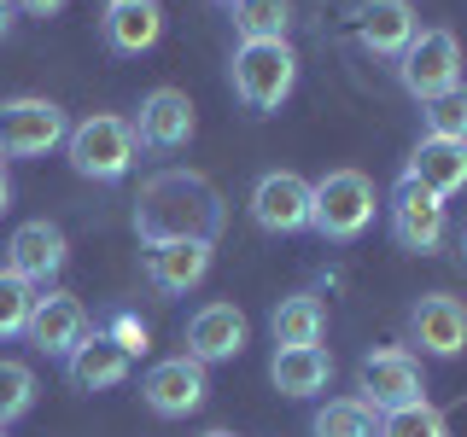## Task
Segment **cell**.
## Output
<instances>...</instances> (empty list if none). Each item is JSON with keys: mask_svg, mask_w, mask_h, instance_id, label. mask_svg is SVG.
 Listing matches in <instances>:
<instances>
[{"mask_svg": "<svg viewBox=\"0 0 467 437\" xmlns=\"http://www.w3.org/2000/svg\"><path fill=\"white\" fill-rule=\"evenodd\" d=\"M228 210H223V193L204 181L199 169H158L140 181V198H135V233L140 245H170V239H204L216 245Z\"/></svg>", "mask_w": 467, "mask_h": 437, "instance_id": "obj_1", "label": "cell"}, {"mask_svg": "<svg viewBox=\"0 0 467 437\" xmlns=\"http://www.w3.org/2000/svg\"><path fill=\"white\" fill-rule=\"evenodd\" d=\"M228 82H234V99L252 117H269L298 87V53H292V41H240L234 65H228Z\"/></svg>", "mask_w": 467, "mask_h": 437, "instance_id": "obj_2", "label": "cell"}, {"mask_svg": "<svg viewBox=\"0 0 467 437\" xmlns=\"http://www.w3.org/2000/svg\"><path fill=\"white\" fill-rule=\"evenodd\" d=\"M65 158H70V169H77L82 181L111 187V181H123V175L135 169L140 146H135V128H129V117L94 111V117H82V123H70Z\"/></svg>", "mask_w": 467, "mask_h": 437, "instance_id": "obj_3", "label": "cell"}, {"mask_svg": "<svg viewBox=\"0 0 467 437\" xmlns=\"http://www.w3.org/2000/svg\"><path fill=\"white\" fill-rule=\"evenodd\" d=\"M374 210H379V198H374V181L362 169H327L316 181V233L321 239H333V245H350L362 228L374 222Z\"/></svg>", "mask_w": 467, "mask_h": 437, "instance_id": "obj_4", "label": "cell"}, {"mask_svg": "<svg viewBox=\"0 0 467 437\" xmlns=\"http://www.w3.org/2000/svg\"><path fill=\"white\" fill-rule=\"evenodd\" d=\"M398 82L427 106V99L462 87V41L450 29H415V41L398 53Z\"/></svg>", "mask_w": 467, "mask_h": 437, "instance_id": "obj_5", "label": "cell"}, {"mask_svg": "<svg viewBox=\"0 0 467 437\" xmlns=\"http://www.w3.org/2000/svg\"><path fill=\"white\" fill-rule=\"evenodd\" d=\"M70 123L53 99L18 94V99H0V158H47L53 146H65Z\"/></svg>", "mask_w": 467, "mask_h": 437, "instance_id": "obj_6", "label": "cell"}, {"mask_svg": "<svg viewBox=\"0 0 467 437\" xmlns=\"http://www.w3.org/2000/svg\"><path fill=\"white\" fill-rule=\"evenodd\" d=\"M386 222H391V239H398L403 251H415V257H432L438 245H444V233H450L444 198L427 193L420 181H409V175H398V187H391Z\"/></svg>", "mask_w": 467, "mask_h": 437, "instance_id": "obj_7", "label": "cell"}, {"mask_svg": "<svg viewBox=\"0 0 467 437\" xmlns=\"http://www.w3.org/2000/svg\"><path fill=\"white\" fill-rule=\"evenodd\" d=\"M252 222L263 233H304L316 222V181L292 169H269L252 187Z\"/></svg>", "mask_w": 467, "mask_h": 437, "instance_id": "obj_8", "label": "cell"}, {"mask_svg": "<svg viewBox=\"0 0 467 437\" xmlns=\"http://www.w3.org/2000/svg\"><path fill=\"white\" fill-rule=\"evenodd\" d=\"M362 402L374 408V414H391V408H409V402H427V379H420V361L409 356V350H368L362 356Z\"/></svg>", "mask_w": 467, "mask_h": 437, "instance_id": "obj_9", "label": "cell"}, {"mask_svg": "<svg viewBox=\"0 0 467 437\" xmlns=\"http://www.w3.org/2000/svg\"><path fill=\"white\" fill-rule=\"evenodd\" d=\"M204 391H211V379H204V361H193V356L152 361L140 379V402L158 420H187L193 408H204Z\"/></svg>", "mask_w": 467, "mask_h": 437, "instance_id": "obj_10", "label": "cell"}, {"mask_svg": "<svg viewBox=\"0 0 467 437\" xmlns=\"http://www.w3.org/2000/svg\"><path fill=\"white\" fill-rule=\"evenodd\" d=\"M129 128H135V146H146V152H182V146L193 140L199 117H193V99H187L182 87H152Z\"/></svg>", "mask_w": 467, "mask_h": 437, "instance_id": "obj_11", "label": "cell"}, {"mask_svg": "<svg viewBox=\"0 0 467 437\" xmlns=\"http://www.w3.org/2000/svg\"><path fill=\"white\" fill-rule=\"evenodd\" d=\"M29 350H41V356H58L65 361L70 350L88 339V310L70 291H36V310H29V327H24Z\"/></svg>", "mask_w": 467, "mask_h": 437, "instance_id": "obj_12", "label": "cell"}, {"mask_svg": "<svg viewBox=\"0 0 467 437\" xmlns=\"http://www.w3.org/2000/svg\"><path fill=\"white\" fill-rule=\"evenodd\" d=\"M409 339L438 361L462 356L467 350V303L450 298V291H427V298L409 310Z\"/></svg>", "mask_w": 467, "mask_h": 437, "instance_id": "obj_13", "label": "cell"}, {"mask_svg": "<svg viewBox=\"0 0 467 437\" xmlns=\"http://www.w3.org/2000/svg\"><path fill=\"white\" fill-rule=\"evenodd\" d=\"M129 368H135V356H129L111 332H88V339L65 356V379H70V391H82V397H94V391H117L129 379Z\"/></svg>", "mask_w": 467, "mask_h": 437, "instance_id": "obj_14", "label": "cell"}, {"mask_svg": "<svg viewBox=\"0 0 467 437\" xmlns=\"http://www.w3.org/2000/svg\"><path fill=\"white\" fill-rule=\"evenodd\" d=\"M65 257H70V245L53 222H24V228H12V239H6V269L29 286H53L58 269H65Z\"/></svg>", "mask_w": 467, "mask_h": 437, "instance_id": "obj_15", "label": "cell"}, {"mask_svg": "<svg viewBox=\"0 0 467 437\" xmlns=\"http://www.w3.org/2000/svg\"><path fill=\"white\" fill-rule=\"evenodd\" d=\"M216 245L204 239H170V245H146V280H152L164 298H187L193 286H204L211 274Z\"/></svg>", "mask_w": 467, "mask_h": 437, "instance_id": "obj_16", "label": "cell"}, {"mask_svg": "<svg viewBox=\"0 0 467 437\" xmlns=\"http://www.w3.org/2000/svg\"><path fill=\"white\" fill-rule=\"evenodd\" d=\"M245 339H252V327H245V315L234 303H204L187 320V356L204 361V368L211 361H234L245 350Z\"/></svg>", "mask_w": 467, "mask_h": 437, "instance_id": "obj_17", "label": "cell"}, {"mask_svg": "<svg viewBox=\"0 0 467 437\" xmlns=\"http://www.w3.org/2000/svg\"><path fill=\"white\" fill-rule=\"evenodd\" d=\"M409 181H420L427 193L438 198H456L467 187V140H438V135H420V146L409 152L403 164Z\"/></svg>", "mask_w": 467, "mask_h": 437, "instance_id": "obj_18", "label": "cell"}, {"mask_svg": "<svg viewBox=\"0 0 467 437\" xmlns=\"http://www.w3.org/2000/svg\"><path fill=\"white\" fill-rule=\"evenodd\" d=\"M99 36H106L111 53L140 58V53H152L158 41H164V6H158V0H123V6H106Z\"/></svg>", "mask_w": 467, "mask_h": 437, "instance_id": "obj_19", "label": "cell"}, {"mask_svg": "<svg viewBox=\"0 0 467 437\" xmlns=\"http://www.w3.org/2000/svg\"><path fill=\"white\" fill-rule=\"evenodd\" d=\"M415 6L409 0H362L357 6V41L374 58H398L409 41H415Z\"/></svg>", "mask_w": 467, "mask_h": 437, "instance_id": "obj_20", "label": "cell"}, {"mask_svg": "<svg viewBox=\"0 0 467 437\" xmlns=\"http://www.w3.org/2000/svg\"><path fill=\"white\" fill-rule=\"evenodd\" d=\"M269 379H275L281 397H321V391L333 385V356L321 344H310V350H275Z\"/></svg>", "mask_w": 467, "mask_h": 437, "instance_id": "obj_21", "label": "cell"}, {"mask_svg": "<svg viewBox=\"0 0 467 437\" xmlns=\"http://www.w3.org/2000/svg\"><path fill=\"white\" fill-rule=\"evenodd\" d=\"M269 332H275V350H310V344H321V332H327V303L310 298V291L281 298L275 315H269Z\"/></svg>", "mask_w": 467, "mask_h": 437, "instance_id": "obj_22", "label": "cell"}, {"mask_svg": "<svg viewBox=\"0 0 467 437\" xmlns=\"http://www.w3.org/2000/svg\"><path fill=\"white\" fill-rule=\"evenodd\" d=\"M228 18L240 41H286L292 0H228Z\"/></svg>", "mask_w": 467, "mask_h": 437, "instance_id": "obj_23", "label": "cell"}, {"mask_svg": "<svg viewBox=\"0 0 467 437\" xmlns=\"http://www.w3.org/2000/svg\"><path fill=\"white\" fill-rule=\"evenodd\" d=\"M310 432L316 437H379V420L362 397H333L327 408H316Z\"/></svg>", "mask_w": 467, "mask_h": 437, "instance_id": "obj_24", "label": "cell"}, {"mask_svg": "<svg viewBox=\"0 0 467 437\" xmlns=\"http://www.w3.org/2000/svg\"><path fill=\"white\" fill-rule=\"evenodd\" d=\"M29 408H36V373L24 361L0 356V426H18Z\"/></svg>", "mask_w": 467, "mask_h": 437, "instance_id": "obj_25", "label": "cell"}, {"mask_svg": "<svg viewBox=\"0 0 467 437\" xmlns=\"http://www.w3.org/2000/svg\"><path fill=\"white\" fill-rule=\"evenodd\" d=\"M29 310H36V286L18 280L12 269H0V344L18 339V332L29 327Z\"/></svg>", "mask_w": 467, "mask_h": 437, "instance_id": "obj_26", "label": "cell"}, {"mask_svg": "<svg viewBox=\"0 0 467 437\" xmlns=\"http://www.w3.org/2000/svg\"><path fill=\"white\" fill-rule=\"evenodd\" d=\"M379 437H450V426L432 402H409V408H391L379 420Z\"/></svg>", "mask_w": 467, "mask_h": 437, "instance_id": "obj_27", "label": "cell"}, {"mask_svg": "<svg viewBox=\"0 0 467 437\" xmlns=\"http://www.w3.org/2000/svg\"><path fill=\"white\" fill-rule=\"evenodd\" d=\"M427 135L438 140H467V87H450V94H438L427 99Z\"/></svg>", "mask_w": 467, "mask_h": 437, "instance_id": "obj_28", "label": "cell"}, {"mask_svg": "<svg viewBox=\"0 0 467 437\" xmlns=\"http://www.w3.org/2000/svg\"><path fill=\"white\" fill-rule=\"evenodd\" d=\"M106 332L129 350V356H146V350H152V332H146V320H140V315H129V310H117Z\"/></svg>", "mask_w": 467, "mask_h": 437, "instance_id": "obj_29", "label": "cell"}, {"mask_svg": "<svg viewBox=\"0 0 467 437\" xmlns=\"http://www.w3.org/2000/svg\"><path fill=\"white\" fill-rule=\"evenodd\" d=\"M18 12H29V18H58V12L70 6V0H12Z\"/></svg>", "mask_w": 467, "mask_h": 437, "instance_id": "obj_30", "label": "cell"}, {"mask_svg": "<svg viewBox=\"0 0 467 437\" xmlns=\"http://www.w3.org/2000/svg\"><path fill=\"white\" fill-rule=\"evenodd\" d=\"M12 210V175H6V158H0V216Z\"/></svg>", "mask_w": 467, "mask_h": 437, "instance_id": "obj_31", "label": "cell"}, {"mask_svg": "<svg viewBox=\"0 0 467 437\" xmlns=\"http://www.w3.org/2000/svg\"><path fill=\"white\" fill-rule=\"evenodd\" d=\"M12 12H18V6H12V0H0V41L12 36Z\"/></svg>", "mask_w": 467, "mask_h": 437, "instance_id": "obj_32", "label": "cell"}, {"mask_svg": "<svg viewBox=\"0 0 467 437\" xmlns=\"http://www.w3.org/2000/svg\"><path fill=\"white\" fill-rule=\"evenodd\" d=\"M462 262H467V228H462Z\"/></svg>", "mask_w": 467, "mask_h": 437, "instance_id": "obj_33", "label": "cell"}, {"mask_svg": "<svg viewBox=\"0 0 467 437\" xmlns=\"http://www.w3.org/2000/svg\"><path fill=\"white\" fill-rule=\"evenodd\" d=\"M204 437H234V432H204Z\"/></svg>", "mask_w": 467, "mask_h": 437, "instance_id": "obj_34", "label": "cell"}, {"mask_svg": "<svg viewBox=\"0 0 467 437\" xmlns=\"http://www.w3.org/2000/svg\"><path fill=\"white\" fill-rule=\"evenodd\" d=\"M106 6H123V0H106Z\"/></svg>", "mask_w": 467, "mask_h": 437, "instance_id": "obj_35", "label": "cell"}, {"mask_svg": "<svg viewBox=\"0 0 467 437\" xmlns=\"http://www.w3.org/2000/svg\"><path fill=\"white\" fill-rule=\"evenodd\" d=\"M216 6H228V0H216Z\"/></svg>", "mask_w": 467, "mask_h": 437, "instance_id": "obj_36", "label": "cell"}, {"mask_svg": "<svg viewBox=\"0 0 467 437\" xmlns=\"http://www.w3.org/2000/svg\"><path fill=\"white\" fill-rule=\"evenodd\" d=\"M0 437H6V426H0Z\"/></svg>", "mask_w": 467, "mask_h": 437, "instance_id": "obj_37", "label": "cell"}]
</instances>
